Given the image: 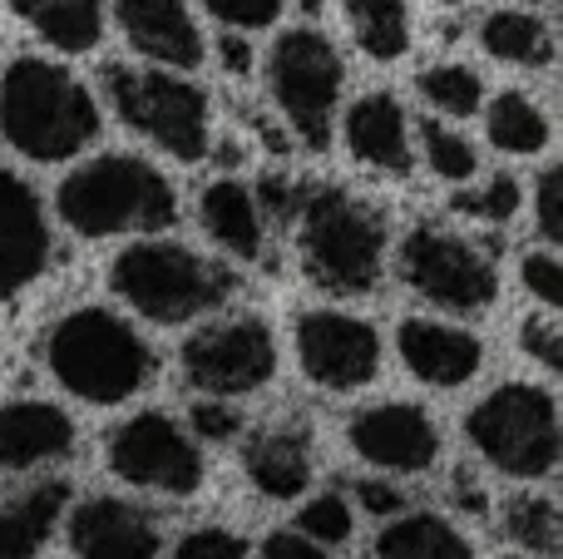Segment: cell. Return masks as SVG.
Listing matches in <instances>:
<instances>
[{
    "label": "cell",
    "instance_id": "6da1fadb",
    "mask_svg": "<svg viewBox=\"0 0 563 559\" xmlns=\"http://www.w3.org/2000/svg\"><path fill=\"white\" fill-rule=\"evenodd\" d=\"M297 257L301 273L336 297H366L376 293L386 273V223L380 213L341 184H311L297 188Z\"/></svg>",
    "mask_w": 563,
    "mask_h": 559
},
{
    "label": "cell",
    "instance_id": "7a4b0ae2",
    "mask_svg": "<svg viewBox=\"0 0 563 559\" xmlns=\"http://www.w3.org/2000/svg\"><path fill=\"white\" fill-rule=\"evenodd\" d=\"M0 134L35 164H59L99 139V105L59 59L20 55L0 79Z\"/></svg>",
    "mask_w": 563,
    "mask_h": 559
},
{
    "label": "cell",
    "instance_id": "3957f363",
    "mask_svg": "<svg viewBox=\"0 0 563 559\" xmlns=\"http://www.w3.org/2000/svg\"><path fill=\"white\" fill-rule=\"evenodd\" d=\"M45 362L69 396L89 406H119L139 396L154 376V352L109 307H75L45 337Z\"/></svg>",
    "mask_w": 563,
    "mask_h": 559
},
{
    "label": "cell",
    "instance_id": "277c9868",
    "mask_svg": "<svg viewBox=\"0 0 563 559\" xmlns=\"http://www.w3.org/2000/svg\"><path fill=\"white\" fill-rule=\"evenodd\" d=\"M55 213L79 238H114V233H158L178 218V194L148 158L104 154L79 164L59 184Z\"/></svg>",
    "mask_w": 563,
    "mask_h": 559
},
{
    "label": "cell",
    "instance_id": "5b68a950",
    "mask_svg": "<svg viewBox=\"0 0 563 559\" xmlns=\"http://www.w3.org/2000/svg\"><path fill=\"white\" fill-rule=\"evenodd\" d=\"M109 287L139 317H148L158 327H178L223 307L228 293H233V273L213 257L194 253L188 243L144 238V243H129L109 263Z\"/></svg>",
    "mask_w": 563,
    "mask_h": 559
},
{
    "label": "cell",
    "instance_id": "8992f818",
    "mask_svg": "<svg viewBox=\"0 0 563 559\" xmlns=\"http://www.w3.org/2000/svg\"><path fill=\"white\" fill-rule=\"evenodd\" d=\"M465 436L495 471L515 481H544L559 465V402L549 386L505 382L470 406Z\"/></svg>",
    "mask_w": 563,
    "mask_h": 559
},
{
    "label": "cell",
    "instance_id": "52a82bcc",
    "mask_svg": "<svg viewBox=\"0 0 563 559\" xmlns=\"http://www.w3.org/2000/svg\"><path fill=\"white\" fill-rule=\"evenodd\" d=\"M104 99L119 124L144 134L164 154L198 164L208 154V95L174 69L104 65Z\"/></svg>",
    "mask_w": 563,
    "mask_h": 559
},
{
    "label": "cell",
    "instance_id": "ba28073f",
    "mask_svg": "<svg viewBox=\"0 0 563 559\" xmlns=\"http://www.w3.org/2000/svg\"><path fill=\"white\" fill-rule=\"evenodd\" d=\"M341 85H346V69H341L336 45L321 30L297 25L273 40V50H267V89H273L277 114L287 119V129L311 154H321L331 144Z\"/></svg>",
    "mask_w": 563,
    "mask_h": 559
},
{
    "label": "cell",
    "instance_id": "9c48e42d",
    "mask_svg": "<svg viewBox=\"0 0 563 559\" xmlns=\"http://www.w3.org/2000/svg\"><path fill=\"white\" fill-rule=\"evenodd\" d=\"M396 273L410 293H420L426 303L445 307V313H485L499 297L495 257L475 238L440 223L410 228L396 253Z\"/></svg>",
    "mask_w": 563,
    "mask_h": 559
},
{
    "label": "cell",
    "instance_id": "30bf717a",
    "mask_svg": "<svg viewBox=\"0 0 563 559\" xmlns=\"http://www.w3.org/2000/svg\"><path fill=\"white\" fill-rule=\"evenodd\" d=\"M277 342L263 317H223L184 342V376L203 396H253L273 382Z\"/></svg>",
    "mask_w": 563,
    "mask_h": 559
},
{
    "label": "cell",
    "instance_id": "8fae6325",
    "mask_svg": "<svg viewBox=\"0 0 563 559\" xmlns=\"http://www.w3.org/2000/svg\"><path fill=\"white\" fill-rule=\"evenodd\" d=\"M109 471L124 485L158 495H194L208 465L198 441L168 412H139L109 436Z\"/></svg>",
    "mask_w": 563,
    "mask_h": 559
},
{
    "label": "cell",
    "instance_id": "7c38bea8",
    "mask_svg": "<svg viewBox=\"0 0 563 559\" xmlns=\"http://www.w3.org/2000/svg\"><path fill=\"white\" fill-rule=\"evenodd\" d=\"M297 362L321 392H356L380 372V337L356 313H317L297 317Z\"/></svg>",
    "mask_w": 563,
    "mask_h": 559
},
{
    "label": "cell",
    "instance_id": "4fadbf2b",
    "mask_svg": "<svg viewBox=\"0 0 563 559\" xmlns=\"http://www.w3.org/2000/svg\"><path fill=\"white\" fill-rule=\"evenodd\" d=\"M346 441L366 465L390 475H426L440 461V426L416 402H380L356 412Z\"/></svg>",
    "mask_w": 563,
    "mask_h": 559
},
{
    "label": "cell",
    "instance_id": "5bb4252c",
    "mask_svg": "<svg viewBox=\"0 0 563 559\" xmlns=\"http://www.w3.org/2000/svg\"><path fill=\"white\" fill-rule=\"evenodd\" d=\"M55 257L49 218L40 194L20 174L0 168V297H15L35 283Z\"/></svg>",
    "mask_w": 563,
    "mask_h": 559
},
{
    "label": "cell",
    "instance_id": "9a60e30c",
    "mask_svg": "<svg viewBox=\"0 0 563 559\" xmlns=\"http://www.w3.org/2000/svg\"><path fill=\"white\" fill-rule=\"evenodd\" d=\"M114 20L124 40L158 69H198L203 65V30H198L188 0H114Z\"/></svg>",
    "mask_w": 563,
    "mask_h": 559
},
{
    "label": "cell",
    "instance_id": "2e32d148",
    "mask_svg": "<svg viewBox=\"0 0 563 559\" xmlns=\"http://www.w3.org/2000/svg\"><path fill=\"white\" fill-rule=\"evenodd\" d=\"M69 550L75 559H158L164 535L148 511L114 495H95L69 515Z\"/></svg>",
    "mask_w": 563,
    "mask_h": 559
},
{
    "label": "cell",
    "instance_id": "e0dca14e",
    "mask_svg": "<svg viewBox=\"0 0 563 559\" xmlns=\"http://www.w3.org/2000/svg\"><path fill=\"white\" fill-rule=\"evenodd\" d=\"M396 352L406 372L426 386H465L485 366V342L465 327L435 322V317H406L396 327Z\"/></svg>",
    "mask_w": 563,
    "mask_h": 559
},
{
    "label": "cell",
    "instance_id": "ac0fdd59",
    "mask_svg": "<svg viewBox=\"0 0 563 559\" xmlns=\"http://www.w3.org/2000/svg\"><path fill=\"white\" fill-rule=\"evenodd\" d=\"M75 451V421L55 402H5L0 406V471H35Z\"/></svg>",
    "mask_w": 563,
    "mask_h": 559
},
{
    "label": "cell",
    "instance_id": "d6986e66",
    "mask_svg": "<svg viewBox=\"0 0 563 559\" xmlns=\"http://www.w3.org/2000/svg\"><path fill=\"white\" fill-rule=\"evenodd\" d=\"M346 149L376 174H410V124L396 95H361L346 109Z\"/></svg>",
    "mask_w": 563,
    "mask_h": 559
},
{
    "label": "cell",
    "instance_id": "ffe728a7",
    "mask_svg": "<svg viewBox=\"0 0 563 559\" xmlns=\"http://www.w3.org/2000/svg\"><path fill=\"white\" fill-rule=\"evenodd\" d=\"M198 218H203L208 238H213L223 253L243 257V263H257L267 248V218L257 208L253 184L243 178H213V184L198 194Z\"/></svg>",
    "mask_w": 563,
    "mask_h": 559
},
{
    "label": "cell",
    "instance_id": "44dd1931",
    "mask_svg": "<svg viewBox=\"0 0 563 559\" xmlns=\"http://www.w3.org/2000/svg\"><path fill=\"white\" fill-rule=\"evenodd\" d=\"M247 481L257 485V495L267 501H297L311 485V441L301 426H277L263 431L243 456Z\"/></svg>",
    "mask_w": 563,
    "mask_h": 559
},
{
    "label": "cell",
    "instance_id": "7402d4cb",
    "mask_svg": "<svg viewBox=\"0 0 563 559\" xmlns=\"http://www.w3.org/2000/svg\"><path fill=\"white\" fill-rule=\"evenodd\" d=\"M69 505L65 481H40L30 491L0 501V559H35L55 535L59 515Z\"/></svg>",
    "mask_w": 563,
    "mask_h": 559
},
{
    "label": "cell",
    "instance_id": "603a6c76",
    "mask_svg": "<svg viewBox=\"0 0 563 559\" xmlns=\"http://www.w3.org/2000/svg\"><path fill=\"white\" fill-rule=\"evenodd\" d=\"M45 45L65 50V55H85L104 35V10L99 0H5Z\"/></svg>",
    "mask_w": 563,
    "mask_h": 559
},
{
    "label": "cell",
    "instance_id": "cb8c5ba5",
    "mask_svg": "<svg viewBox=\"0 0 563 559\" xmlns=\"http://www.w3.org/2000/svg\"><path fill=\"white\" fill-rule=\"evenodd\" d=\"M479 45L495 59L519 69H549L554 65V30L529 10H495L479 20Z\"/></svg>",
    "mask_w": 563,
    "mask_h": 559
},
{
    "label": "cell",
    "instance_id": "d4e9b609",
    "mask_svg": "<svg viewBox=\"0 0 563 559\" xmlns=\"http://www.w3.org/2000/svg\"><path fill=\"white\" fill-rule=\"evenodd\" d=\"M376 559H475V550L445 515H396L380 530Z\"/></svg>",
    "mask_w": 563,
    "mask_h": 559
},
{
    "label": "cell",
    "instance_id": "484cf974",
    "mask_svg": "<svg viewBox=\"0 0 563 559\" xmlns=\"http://www.w3.org/2000/svg\"><path fill=\"white\" fill-rule=\"evenodd\" d=\"M346 10V25L351 40L361 45V55L380 59H400L410 50V6L406 0H341Z\"/></svg>",
    "mask_w": 563,
    "mask_h": 559
},
{
    "label": "cell",
    "instance_id": "4316f807",
    "mask_svg": "<svg viewBox=\"0 0 563 559\" xmlns=\"http://www.w3.org/2000/svg\"><path fill=\"white\" fill-rule=\"evenodd\" d=\"M489 144L505 149V154H539V149H549V114L534 105L529 95H519V89H505V95L489 105Z\"/></svg>",
    "mask_w": 563,
    "mask_h": 559
},
{
    "label": "cell",
    "instance_id": "83f0119b",
    "mask_svg": "<svg viewBox=\"0 0 563 559\" xmlns=\"http://www.w3.org/2000/svg\"><path fill=\"white\" fill-rule=\"evenodd\" d=\"M416 85H420V99H426L430 109H440L445 119H470L485 105V79H479V69L460 65V59H440V65L420 69Z\"/></svg>",
    "mask_w": 563,
    "mask_h": 559
},
{
    "label": "cell",
    "instance_id": "f1b7e54d",
    "mask_svg": "<svg viewBox=\"0 0 563 559\" xmlns=\"http://www.w3.org/2000/svg\"><path fill=\"white\" fill-rule=\"evenodd\" d=\"M420 149H426V164L435 168V178H445V184H465V178L479 174L475 144L465 134H455L450 124H440V119L420 124Z\"/></svg>",
    "mask_w": 563,
    "mask_h": 559
},
{
    "label": "cell",
    "instance_id": "f546056e",
    "mask_svg": "<svg viewBox=\"0 0 563 559\" xmlns=\"http://www.w3.org/2000/svg\"><path fill=\"white\" fill-rule=\"evenodd\" d=\"M505 530L515 545L525 550H539V555H554L559 550V505L544 501V495H515L505 511Z\"/></svg>",
    "mask_w": 563,
    "mask_h": 559
},
{
    "label": "cell",
    "instance_id": "4dcf8cb0",
    "mask_svg": "<svg viewBox=\"0 0 563 559\" xmlns=\"http://www.w3.org/2000/svg\"><path fill=\"white\" fill-rule=\"evenodd\" d=\"M351 530H356V520H351V505L341 501L336 491L327 495H311L307 505H301L297 515V535L311 545H321V550H331V545H346Z\"/></svg>",
    "mask_w": 563,
    "mask_h": 559
},
{
    "label": "cell",
    "instance_id": "1f68e13d",
    "mask_svg": "<svg viewBox=\"0 0 563 559\" xmlns=\"http://www.w3.org/2000/svg\"><path fill=\"white\" fill-rule=\"evenodd\" d=\"M519 204H525L519 184L509 174H499V178H489V184H479V188H465V194L455 198V213L475 218V223H509V218L519 213Z\"/></svg>",
    "mask_w": 563,
    "mask_h": 559
},
{
    "label": "cell",
    "instance_id": "d6a6232c",
    "mask_svg": "<svg viewBox=\"0 0 563 559\" xmlns=\"http://www.w3.org/2000/svg\"><path fill=\"white\" fill-rule=\"evenodd\" d=\"M198 6L208 10L213 20H223L228 30H267V25H277V15H282V0H198Z\"/></svg>",
    "mask_w": 563,
    "mask_h": 559
},
{
    "label": "cell",
    "instance_id": "836d02e7",
    "mask_svg": "<svg viewBox=\"0 0 563 559\" xmlns=\"http://www.w3.org/2000/svg\"><path fill=\"white\" fill-rule=\"evenodd\" d=\"M519 283H525L549 313L563 307V263L554 253H525L519 257Z\"/></svg>",
    "mask_w": 563,
    "mask_h": 559
},
{
    "label": "cell",
    "instance_id": "e575fe53",
    "mask_svg": "<svg viewBox=\"0 0 563 559\" xmlns=\"http://www.w3.org/2000/svg\"><path fill=\"white\" fill-rule=\"evenodd\" d=\"M174 559H247L243 535L223 530V525H203V530H188L178 540Z\"/></svg>",
    "mask_w": 563,
    "mask_h": 559
},
{
    "label": "cell",
    "instance_id": "d590c367",
    "mask_svg": "<svg viewBox=\"0 0 563 559\" xmlns=\"http://www.w3.org/2000/svg\"><path fill=\"white\" fill-rule=\"evenodd\" d=\"M188 421H194V436H203V441H233V436L243 431V416H238L228 402H218V396L194 402Z\"/></svg>",
    "mask_w": 563,
    "mask_h": 559
},
{
    "label": "cell",
    "instance_id": "8d00e7d4",
    "mask_svg": "<svg viewBox=\"0 0 563 559\" xmlns=\"http://www.w3.org/2000/svg\"><path fill=\"white\" fill-rule=\"evenodd\" d=\"M519 347H525L534 362H544L549 372L563 366V332L554 327V317H529V322L519 327Z\"/></svg>",
    "mask_w": 563,
    "mask_h": 559
},
{
    "label": "cell",
    "instance_id": "74e56055",
    "mask_svg": "<svg viewBox=\"0 0 563 559\" xmlns=\"http://www.w3.org/2000/svg\"><path fill=\"white\" fill-rule=\"evenodd\" d=\"M539 228H544L549 243H559L563 238V168H544V178H539Z\"/></svg>",
    "mask_w": 563,
    "mask_h": 559
},
{
    "label": "cell",
    "instance_id": "f35d334b",
    "mask_svg": "<svg viewBox=\"0 0 563 559\" xmlns=\"http://www.w3.org/2000/svg\"><path fill=\"white\" fill-rule=\"evenodd\" d=\"M263 559H327V550L311 545V540H301L297 530H277V535H267Z\"/></svg>",
    "mask_w": 563,
    "mask_h": 559
},
{
    "label": "cell",
    "instance_id": "ab89813d",
    "mask_svg": "<svg viewBox=\"0 0 563 559\" xmlns=\"http://www.w3.org/2000/svg\"><path fill=\"white\" fill-rule=\"evenodd\" d=\"M356 501L366 505L371 515H400V511H406V495H400L396 485H386V481H361L356 485Z\"/></svg>",
    "mask_w": 563,
    "mask_h": 559
},
{
    "label": "cell",
    "instance_id": "60d3db41",
    "mask_svg": "<svg viewBox=\"0 0 563 559\" xmlns=\"http://www.w3.org/2000/svg\"><path fill=\"white\" fill-rule=\"evenodd\" d=\"M218 59H223V69H228L233 79L253 75V45H247V35H238V30L218 35Z\"/></svg>",
    "mask_w": 563,
    "mask_h": 559
},
{
    "label": "cell",
    "instance_id": "b9f144b4",
    "mask_svg": "<svg viewBox=\"0 0 563 559\" xmlns=\"http://www.w3.org/2000/svg\"><path fill=\"white\" fill-rule=\"evenodd\" d=\"M455 501H460V511H470V515H485V491H479L475 481H470V475H460L455 481Z\"/></svg>",
    "mask_w": 563,
    "mask_h": 559
},
{
    "label": "cell",
    "instance_id": "7bdbcfd3",
    "mask_svg": "<svg viewBox=\"0 0 563 559\" xmlns=\"http://www.w3.org/2000/svg\"><path fill=\"white\" fill-rule=\"evenodd\" d=\"M297 6H301V10H307V15H317V10H321V6H327V0H297Z\"/></svg>",
    "mask_w": 563,
    "mask_h": 559
},
{
    "label": "cell",
    "instance_id": "ee69618b",
    "mask_svg": "<svg viewBox=\"0 0 563 559\" xmlns=\"http://www.w3.org/2000/svg\"><path fill=\"white\" fill-rule=\"evenodd\" d=\"M505 559H539V555H505Z\"/></svg>",
    "mask_w": 563,
    "mask_h": 559
},
{
    "label": "cell",
    "instance_id": "f6af8a7d",
    "mask_svg": "<svg viewBox=\"0 0 563 559\" xmlns=\"http://www.w3.org/2000/svg\"><path fill=\"white\" fill-rule=\"evenodd\" d=\"M440 6H460V0H440Z\"/></svg>",
    "mask_w": 563,
    "mask_h": 559
}]
</instances>
